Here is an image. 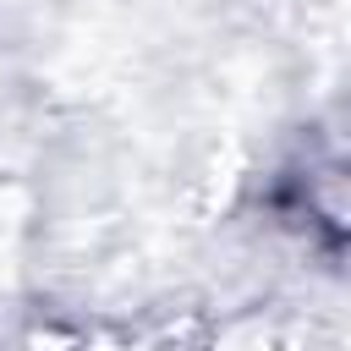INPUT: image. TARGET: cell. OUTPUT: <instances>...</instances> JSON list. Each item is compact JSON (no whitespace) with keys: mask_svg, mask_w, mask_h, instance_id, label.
Returning <instances> with one entry per match:
<instances>
[{"mask_svg":"<svg viewBox=\"0 0 351 351\" xmlns=\"http://www.w3.org/2000/svg\"><path fill=\"white\" fill-rule=\"evenodd\" d=\"M313 208H318L329 225L351 230V170H329V176L313 186Z\"/></svg>","mask_w":351,"mask_h":351,"instance_id":"6da1fadb","label":"cell"}]
</instances>
